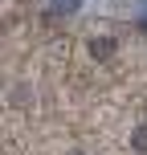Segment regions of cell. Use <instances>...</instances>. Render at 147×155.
<instances>
[{
	"label": "cell",
	"mask_w": 147,
	"mask_h": 155,
	"mask_svg": "<svg viewBox=\"0 0 147 155\" xmlns=\"http://www.w3.org/2000/svg\"><path fill=\"white\" fill-rule=\"evenodd\" d=\"M143 4H147V0H143Z\"/></svg>",
	"instance_id": "cell-4"
},
{
	"label": "cell",
	"mask_w": 147,
	"mask_h": 155,
	"mask_svg": "<svg viewBox=\"0 0 147 155\" xmlns=\"http://www.w3.org/2000/svg\"><path fill=\"white\" fill-rule=\"evenodd\" d=\"M78 0H53V12H74Z\"/></svg>",
	"instance_id": "cell-2"
},
{
	"label": "cell",
	"mask_w": 147,
	"mask_h": 155,
	"mask_svg": "<svg viewBox=\"0 0 147 155\" xmlns=\"http://www.w3.org/2000/svg\"><path fill=\"white\" fill-rule=\"evenodd\" d=\"M90 53L102 61V57H110V53H115V41H110V37H94V41H90Z\"/></svg>",
	"instance_id": "cell-1"
},
{
	"label": "cell",
	"mask_w": 147,
	"mask_h": 155,
	"mask_svg": "<svg viewBox=\"0 0 147 155\" xmlns=\"http://www.w3.org/2000/svg\"><path fill=\"white\" fill-rule=\"evenodd\" d=\"M135 147L147 151V127H139V131H135Z\"/></svg>",
	"instance_id": "cell-3"
}]
</instances>
